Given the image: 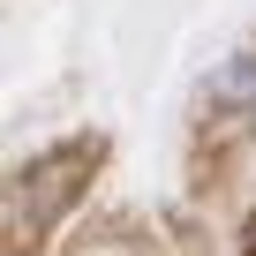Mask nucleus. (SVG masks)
I'll return each instance as SVG.
<instances>
[]
</instances>
